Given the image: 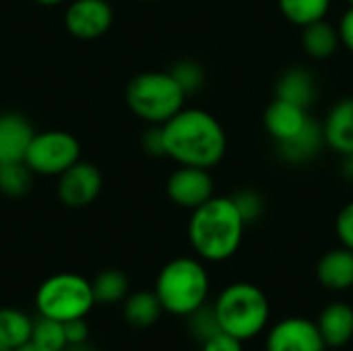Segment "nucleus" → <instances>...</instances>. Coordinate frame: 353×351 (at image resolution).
Segmentation results:
<instances>
[{"label":"nucleus","mask_w":353,"mask_h":351,"mask_svg":"<svg viewBox=\"0 0 353 351\" xmlns=\"http://www.w3.org/2000/svg\"><path fill=\"white\" fill-rule=\"evenodd\" d=\"M186 91L170 70H145L134 74L124 89L128 110L151 126L165 124L186 101Z\"/></svg>","instance_id":"7ed1b4c3"},{"label":"nucleus","mask_w":353,"mask_h":351,"mask_svg":"<svg viewBox=\"0 0 353 351\" xmlns=\"http://www.w3.org/2000/svg\"><path fill=\"white\" fill-rule=\"evenodd\" d=\"M267 351H325L327 345L316 327V321L290 317L275 323L267 335Z\"/></svg>","instance_id":"9b49d317"},{"label":"nucleus","mask_w":353,"mask_h":351,"mask_svg":"<svg viewBox=\"0 0 353 351\" xmlns=\"http://www.w3.org/2000/svg\"><path fill=\"white\" fill-rule=\"evenodd\" d=\"M316 327L327 348H343L353 339V306L347 302H331L316 319Z\"/></svg>","instance_id":"4468645a"},{"label":"nucleus","mask_w":353,"mask_h":351,"mask_svg":"<svg viewBox=\"0 0 353 351\" xmlns=\"http://www.w3.org/2000/svg\"><path fill=\"white\" fill-rule=\"evenodd\" d=\"M325 145V134H323V126H319V122L314 118H310V122L304 126V130L294 137L292 141L277 145L281 157L290 163H306L312 157L319 155L321 147Z\"/></svg>","instance_id":"6ab92c4d"},{"label":"nucleus","mask_w":353,"mask_h":351,"mask_svg":"<svg viewBox=\"0 0 353 351\" xmlns=\"http://www.w3.org/2000/svg\"><path fill=\"white\" fill-rule=\"evenodd\" d=\"M337 31H339L341 43H343L350 52H353V6H350V8L343 12Z\"/></svg>","instance_id":"2f4dec72"},{"label":"nucleus","mask_w":353,"mask_h":351,"mask_svg":"<svg viewBox=\"0 0 353 351\" xmlns=\"http://www.w3.org/2000/svg\"><path fill=\"white\" fill-rule=\"evenodd\" d=\"M221 329L240 341L261 335L271 319V304L267 294L248 281L228 285L213 302Z\"/></svg>","instance_id":"39448f33"},{"label":"nucleus","mask_w":353,"mask_h":351,"mask_svg":"<svg viewBox=\"0 0 353 351\" xmlns=\"http://www.w3.org/2000/svg\"><path fill=\"white\" fill-rule=\"evenodd\" d=\"M95 306L91 281L79 273H56L43 279L35 292V310L60 323L87 319Z\"/></svg>","instance_id":"423d86ee"},{"label":"nucleus","mask_w":353,"mask_h":351,"mask_svg":"<svg viewBox=\"0 0 353 351\" xmlns=\"http://www.w3.org/2000/svg\"><path fill=\"white\" fill-rule=\"evenodd\" d=\"M170 72H172V74L176 77V81L182 85V89L186 91V95L196 93V91L203 87V83H205V68H203L199 62L190 60V58H184V60L176 62V64L170 68Z\"/></svg>","instance_id":"bb28decb"},{"label":"nucleus","mask_w":353,"mask_h":351,"mask_svg":"<svg viewBox=\"0 0 353 351\" xmlns=\"http://www.w3.org/2000/svg\"><path fill=\"white\" fill-rule=\"evenodd\" d=\"M275 97L279 99H285V101H292L296 106H302V108H310L316 99V81H314V74L302 66H294V68H288L279 81H277V87H275Z\"/></svg>","instance_id":"f3484780"},{"label":"nucleus","mask_w":353,"mask_h":351,"mask_svg":"<svg viewBox=\"0 0 353 351\" xmlns=\"http://www.w3.org/2000/svg\"><path fill=\"white\" fill-rule=\"evenodd\" d=\"M31 343L46 351H64L68 348L66 335H64V323L48 319V317H37L33 321Z\"/></svg>","instance_id":"393cba45"},{"label":"nucleus","mask_w":353,"mask_h":351,"mask_svg":"<svg viewBox=\"0 0 353 351\" xmlns=\"http://www.w3.org/2000/svg\"><path fill=\"white\" fill-rule=\"evenodd\" d=\"M308 122H310V114L306 108L279 99V97H275L267 106L265 116H263V124L277 145H283L292 141L294 137H298Z\"/></svg>","instance_id":"f8f14e48"},{"label":"nucleus","mask_w":353,"mask_h":351,"mask_svg":"<svg viewBox=\"0 0 353 351\" xmlns=\"http://www.w3.org/2000/svg\"><path fill=\"white\" fill-rule=\"evenodd\" d=\"M232 199L236 201V205H238V209H240V213H242L246 225L252 223V221H259V219L263 217L265 201H263V197H261L259 192H254V190H240V192L234 194Z\"/></svg>","instance_id":"cd10ccee"},{"label":"nucleus","mask_w":353,"mask_h":351,"mask_svg":"<svg viewBox=\"0 0 353 351\" xmlns=\"http://www.w3.org/2000/svg\"><path fill=\"white\" fill-rule=\"evenodd\" d=\"M277 4L281 14L298 27L325 19L331 8V0H277Z\"/></svg>","instance_id":"b1692460"},{"label":"nucleus","mask_w":353,"mask_h":351,"mask_svg":"<svg viewBox=\"0 0 353 351\" xmlns=\"http://www.w3.org/2000/svg\"><path fill=\"white\" fill-rule=\"evenodd\" d=\"M114 25L110 0H70L64 8V29L81 41L103 37Z\"/></svg>","instance_id":"1a4fd4ad"},{"label":"nucleus","mask_w":353,"mask_h":351,"mask_svg":"<svg viewBox=\"0 0 353 351\" xmlns=\"http://www.w3.org/2000/svg\"><path fill=\"white\" fill-rule=\"evenodd\" d=\"M165 192L174 205L194 211L196 207L205 205L209 199L215 197L213 194L215 186H213V178H211L209 170L180 166L176 172L170 174V178L165 182Z\"/></svg>","instance_id":"9d476101"},{"label":"nucleus","mask_w":353,"mask_h":351,"mask_svg":"<svg viewBox=\"0 0 353 351\" xmlns=\"http://www.w3.org/2000/svg\"><path fill=\"white\" fill-rule=\"evenodd\" d=\"M316 279L331 292H345L353 288V250L339 246L325 252L316 263Z\"/></svg>","instance_id":"dca6fc26"},{"label":"nucleus","mask_w":353,"mask_h":351,"mask_svg":"<svg viewBox=\"0 0 353 351\" xmlns=\"http://www.w3.org/2000/svg\"><path fill=\"white\" fill-rule=\"evenodd\" d=\"M33 2H37V4H41V6H58V4H64V2H68V0H33Z\"/></svg>","instance_id":"72a5a7b5"},{"label":"nucleus","mask_w":353,"mask_h":351,"mask_svg":"<svg viewBox=\"0 0 353 351\" xmlns=\"http://www.w3.org/2000/svg\"><path fill=\"white\" fill-rule=\"evenodd\" d=\"M347 170L352 172V176H353V151L347 155Z\"/></svg>","instance_id":"e433bc0d"},{"label":"nucleus","mask_w":353,"mask_h":351,"mask_svg":"<svg viewBox=\"0 0 353 351\" xmlns=\"http://www.w3.org/2000/svg\"><path fill=\"white\" fill-rule=\"evenodd\" d=\"M64 351H93L87 343H83V345H70V348H66Z\"/></svg>","instance_id":"f704fd0d"},{"label":"nucleus","mask_w":353,"mask_h":351,"mask_svg":"<svg viewBox=\"0 0 353 351\" xmlns=\"http://www.w3.org/2000/svg\"><path fill=\"white\" fill-rule=\"evenodd\" d=\"M161 128L163 155L178 166L215 168L228 151V134L221 122L207 110L182 108Z\"/></svg>","instance_id":"f257e3e1"},{"label":"nucleus","mask_w":353,"mask_h":351,"mask_svg":"<svg viewBox=\"0 0 353 351\" xmlns=\"http://www.w3.org/2000/svg\"><path fill=\"white\" fill-rule=\"evenodd\" d=\"M31 333H33V321L27 312L12 308V306L0 308V343L2 345H6L12 351L19 350L31 343Z\"/></svg>","instance_id":"412c9836"},{"label":"nucleus","mask_w":353,"mask_h":351,"mask_svg":"<svg viewBox=\"0 0 353 351\" xmlns=\"http://www.w3.org/2000/svg\"><path fill=\"white\" fill-rule=\"evenodd\" d=\"M246 221L232 197H213L196 207L188 219V242L207 263L232 259L244 240Z\"/></svg>","instance_id":"f03ea898"},{"label":"nucleus","mask_w":353,"mask_h":351,"mask_svg":"<svg viewBox=\"0 0 353 351\" xmlns=\"http://www.w3.org/2000/svg\"><path fill=\"white\" fill-rule=\"evenodd\" d=\"M0 351H12V350H8L6 345H2V343H0Z\"/></svg>","instance_id":"4c0bfd02"},{"label":"nucleus","mask_w":353,"mask_h":351,"mask_svg":"<svg viewBox=\"0 0 353 351\" xmlns=\"http://www.w3.org/2000/svg\"><path fill=\"white\" fill-rule=\"evenodd\" d=\"M347 2H350V6H353V0H347Z\"/></svg>","instance_id":"ea45409f"},{"label":"nucleus","mask_w":353,"mask_h":351,"mask_svg":"<svg viewBox=\"0 0 353 351\" xmlns=\"http://www.w3.org/2000/svg\"><path fill=\"white\" fill-rule=\"evenodd\" d=\"M335 232L341 246L353 250V201H350L335 219Z\"/></svg>","instance_id":"c85d7f7f"},{"label":"nucleus","mask_w":353,"mask_h":351,"mask_svg":"<svg viewBox=\"0 0 353 351\" xmlns=\"http://www.w3.org/2000/svg\"><path fill=\"white\" fill-rule=\"evenodd\" d=\"M103 188V176L91 161L79 159L56 178V197L68 209H83L93 205Z\"/></svg>","instance_id":"6e6552de"},{"label":"nucleus","mask_w":353,"mask_h":351,"mask_svg":"<svg viewBox=\"0 0 353 351\" xmlns=\"http://www.w3.org/2000/svg\"><path fill=\"white\" fill-rule=\"evenodd\" d=\"M139 2H157V0H139Z\"/></svg>","instance_id":"58836bf2"},{"label":"nucleus","mask_w":353,"mask_h":351,"mask_svg":"<svg viewBox=\"0 0 353 351\" xmlns=\"http://www.w3.org/2000/svg\"><path fill=\"white\" fill-rule=\"evenodd\" d=\"M143 145H145L147 153H151V155H163L161 128H159V126H151V128H149V132H145Z\"/></svg>","instance_id":"473e14b6"},{"label":"nucleus","mask_w":353,"mask_h":351,"mask_svg":"<svg viewBox=\"0 0 353 351\" xmlns=\"http://www.w3.org/2000/svg\"><path fill=\"white\" fill-rule=\"evenodd\" d=\"M14 351H46L41 350V348H37V345H33V343H27V345H23V348H19V350Z\"/></svg>","instance_id":"c9c22d12"},{"label":"nucleus","mask_w":353,"mask_h":351,"mask_svg":"<svg viewBox=\"0 0 353 351\" xmlns=\"http://www.w3.org/2000/svg\"><path fill=\"white\" fill-rule=\"evenodd\" d=\"M81 141L68 130H37L25 155L35 176L58 178L81 159Z\"/></svg>","instance_id":"0eeeda50"},{"label":"nucleus","mask_w":353,"mask_h":351,"mask_svg":"<svg viewBox=\"0 0 353 351\" xmlns=\"http://www.w3.org/2000/svg\"><path fill=\"white\" fill-rule=\"evenodd\" d=\"M325 145L341 155H350L353 151V97H345L337 101L325 122H323Z\"/></svg>","instance_id":"2eb2a0df"},{"label":"nucleus","mask_w":353,"mask_h":351,"mask_svg":"<svg viewBox=\"0 0 353 351\" xmlns=\"http://www.w3.org/2000/svg\"><path fill=\"white\" fill-rule=\"evenodd\" d=\"M122 314H124V321L132 329H149L163 314V306L155 292L141 290V292L126 296L122 304Z\"/></svg>","instance_id":"a211bd4d"},{"label":"nucleus","mask_w":353,"mask_h":351,"mask_svg":"<svg viewBox=\"0 0 353 351\" xmlns=\"http://www.w3.org/2000/svg\"><path fill=\"white\" fill-rule=\"evenodd\" d=\"M37 130L19 112L0 114V163L25 161L31 139Z\"/></svg>","instance_id":"ddd939ff"},{"label":"nucleus","mask_w":353,"mask_h":351,"mask_svg":"<svg viewBox=\"0 0 353 351\" xmlns=\"http://www.w3.org/2000/svg\"><path fill=\"white\" fill-rule=\"evenodd\" d=\"M35 174L25 161L0 163V194L6 199H23L33 190Z\"/></svg>","instance_id":"5701e85b"},{"label":"nucleus","mask_w":353,"mask_h":351,"mask_svg":"<svg viewBox=\"0 0 353 351\" xmlns=\"http://www.w3.org/2000/svg\"><path fill=\"white\" fill-rule=\"evenodd\" d=\"M64 335H66V343L68 348L70 345H83L89 341V325L85 319H74V321H68L64 323Z\"/></svg>","instance_id":"7c9ffc66"},{"label":"nucleus","mask_w":353,"mask_h":351,"mask_svg":"<svg viewBox=\"0 0 353 351\" xmlns=\"http://www.w3.org/2000/svg\"><path fill=\"white\" fill-rule=\"evenodd\" d=\"M209 273L201 259L178 257L165 263L155 279V294L163 312L174 317H188L203 306L209 296Z\"/></svg>","instance_id":"20e7f679"},{"label":"nucleus","mask_w":353,"mask_h":351,"mask_svg":"<svg viewBox=\"0 0 353 351\" xmlns=\"http://www.w3.org/2000/svg\"><path fill=\"white\" fill-rule=\"evenodd\" d=\"M95 304L112 306L118 302H124L130 294V281L128 275L120 269H103L91 279Z\"/></svg>","instance_id":"4be33fe9"},{"label":"nucleus","mask_w":353,"mask_h":351,"mask_svg":"<svg viewBox=\"0 0 353 351\" xmlns=\"http://www.w3.org/2000/svg\"><path fill=\"white\" fill-rule=\"evenodd\" d=\"M184 319H186L188 333L201 343H205L207 339H211L223 331L219 317H217V310H215V304H209V302H205L203 306H199L196 310H192Z\"/></svg>","instance_id":"a878e982"},{"label":"nucleus","mask_w":353,"mask_h":351,"mask_svg":"<svg viewBox=\"0 0 353 351\" xmlns=\"http://www.w3.org/2000/svg\"><path fill=\"white\" fill-rule=\"evenodd\" d=\"M302 29H304L302 31V48L310 58L327 60L337 52V48L341 43L339 31L331 23H327L325 19L314 21Z\"/></svg>","instance_id":"aec40b11"},{"label":"nucleus","mask_w":353,"mask_h":351,"mask_svg":"<svg viewBox=\"0 0 353 351\" xmlns=\"http://www.w3.org/2000/svg\"><path fill=\"white\" fill-rule=\"evenodd\" d=\"M201 351H244V345H242V341L238 337L221 331L215 337L201 343Z\"/></svg>","instance_id":"c756f323"}]
</instances>
